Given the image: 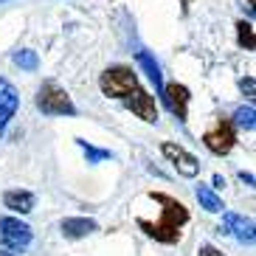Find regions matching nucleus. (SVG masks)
I'll use <instances>...</instances> for the list:
<instances>
[{"label":"nucleus","instance_id":"f257e3e1","mask_svg":"<svg viewBox=\"0 0 256 256\" xmlns=\"http://www.w3.org/2000/svg\"><path fill=\"white\" fill-rule=\"evenodd\" d=\"M150 197L160 206V220L158 222H150V220L138 217V228H141L146 236H152L155 242H164V245H174L180 240L183 226L188 222V208L172 194H164V192H150Z\"/></svg>","mask_w":256,"mask_h":256},{"label":"nucleus","instance_id":"f03ea898","mask_svg":"<svg viewBox=\"0 0 256 256\" xmlns=\"http://www.w3.org/2000/svg\"><path fill=\"white\" fill-rule=\"evenodd\" d=\"M34 102H37V110L42 116H76V104L70 102V96L51 79L42 82Z\"/></svg>","mask_w":256,"mask_h":256},{"label":"nucleus","instance_id":"7ed1b4c3","mask_svg":"<svg viewBox=\"0 0 256 256\" xmlns=\"http://www.w3.org/2000/svg\"><path fill=\"white\" fill-rule=\"evenodd\" d=\"M98 88L110 98H127L138 88V76L127 65H116V68H107L104 74L98 76Z\"/></svg>","mask_w":256,"mask_h":256},{"label":"nucleus","instance_id":"20e7f679","mask_svg":"<svg viewBox=\"0 0 256 256\" xmlns=\"http://www.w3.org/2000/svg\"><path fill=\"white\" fill-rule=\"evenodd\" d=\"M203 144H206V150H208L211 155H228V152L236 146V130H234L231 121L220 118L211 130H206Z\"/></svg>","mask_w":256,"mask_h":256},{"label":"nucleus","instance_id":"39448f33","mask_svg":"<svg viewBox=\"0 0 256 256\" xmlns=\"http://www.w3.org/2000/svg\"><path fill=\"white\" fill-rule=\"evenodd\" d=\"M0 242L6 250H26L31 245V228L17 217H0Z\"/></svg>","mask_w":256,"mask_h":256},{"label":"nucleus","instance_id":"423d86ee","mask_svg":"<svg viewBox=\"0 0 256 256\" xmlns=\"http://www.w3.org/2000/svg\"><path fill=\"white\" fill-rule=\"evenodd\" d=\"M160 152H164V158L169 160L183 178H197V174H200V164H197V158L192 155V152H186L183 146H178V144H164Z\"/></svg>","mask_w":256,"mask_h":256},{"label":"nucleus","instance_id":"0eeeda50","mask_svg":"<svg viewBox=\"0 0 256 256\" xmlns=\"http://www.w3.org/2000/svg\"><path fill=\"white\" fill-rule=\"evenodd\" d=\"M160 98H164V104L169 107V113L178 116V121H186L188 116V88L180 82H169L164 84V90H160Z\"/></svg>","mask_w":256,"mask_h":256},{"label":"nucleus","instance_id":"6e6552de","mask_svg":"<svg viewBox=\"0 0 256 256\" xmlns=\"http://www.w3.org/2000/svg\"><path fill=\"white\" fill-rule=\"evenodd\" d=\"M17 110H20V93L14 90V84L8 79L0 76V136L6 132L8 121L17 116Z\"/></svg>","mask_w":256,"mask_h":256},{"label":"nucleus","instance_id":"1a4fd4ad","mask_svg":"<svg viewBox=\"0 0 256 256\" xmlns=\"http://www.w3.org/2000/svg\"><path fill=\"white\" fill-rule=\"evenodd\" d=\"M127 107L132 110V113L138 116V118H144L146 124H155L158 121V107H155V98L150 96L146 90H141V88H136V90L130 93L127 98Z\"/></svg>","mask_w":256,"mask_h":256},{"label":"nucleus","instance_id":"9d476101","mask_svg":"<svg viewBox=\"0 0 256 256\" xmlns=\"http://www.w3.org/2000/svg\"><path fill=\"white\" fill-rule=\"evenodd\" d=\"M222 226H226V231L231 234L234 240L245 242V245H254V240H256L254 220H245L242 214H234V211H226V214H222Z\"/></svg>","mask_w":256,"mask_h":256},{"label":"nucleus","instance_id":"9b49d317","mask_svg":"<svg viewBox=\"0 0 256 256\" xmlns=\"http://www.w3.org/2000/svg\"><path fill=\"white\" fill-rule=\"evenodd\" d=\"M60 228H62V236L65 240H84L93 231H98L96 220H90V217H65Z\"/></svg>","mask_w":256,"mask_h":256},{"label":"nucleus","instance_id":"f8f14e48","mask_svg":"<svg viewBox=\"0 0 256 256\" xmlns=\"http://www.w3.org/2000/svg\"><path fill=\"white\" fill-rule=\"evenodd\" d=\"M3 206L17 211V214H28V211H34V194H31V192H23V188L6 192V194H3Z\"/></svg>","mask_w":256,"mask_h":256},{"label":"nucleus","instance_id":"ddd939ff","mask_svg":"<svg viewBox=\"0 0 256 256\" xmlns=\"http://www.w3.org/2000/svg\"><path fill=\"white\" fill-rule=\"evenodd\" d=\"M138 65L144 68V74L150 76V82L155 84V90L160 96V90H164V74H160V65L155 62V56L150 51H138Z\"/></svg>","mask_w":256,"mask_h":256},{"label":"nucleus","instance_id":"4468645a","mask_svg":"<svg viewBox=\"0 0 256 256\" xmlns=\"http://www.w3.org/2000/svg\"><path fill=\"white\" fill-rule=\"evenodd\" d=\"M194 194H197L200 206H203V208L208 211V214H220V211L226 208V206H222V197H220V194H217V192H214L211 186H203V183H200Z\"/></svg>","mask_w":256,"mask_h":256},{"label":"nucleus","instance_id":"2eb2a0df","mask_svg":"<svg viewBox=\"0 0 256 256\" xmlns=\"http://www.w3.org/2000/svg\"><path fill=\"white\" fill-rule=\"evenodd\" d=\"M234 127H240V130H254L256 127V110H254V104H248V107H240L236 113H234Z\"/></svg>","mask_w":256,"mask_h":256},{"label":"nucleus","instance_id":"dca6fc26","mask_svg":"<svg viewBox=\"0 0 256 256\" xmlns=\"http://www.w3.org/2000/svg\"><path fill=\"white\" fill-rule=\"evenodd\" d=\"M76 144L84 150V158H88V164H102V160H113V152L110 150H98V146H90L88 141H82V138H76Z\"/></svg>","mask_w":256,"mask_h":256},{"label":"nucleus","instance_id":"f3484780","mask_svg":"<svg viewBox=\"0 0 256 256\" xmlns=\"http://www.w3.org/2000/svg\"><path fill=\"white\" fill-rule=\"evenodd\" d=\"M14 65H20L23 70H37L40 68V56L37 51H31V48H23V51L14 54Z\"/></svg>","mask_w":256,"mask_h":256},{"label":"nucleus","instance_id":"a211bd4d","mask_svg":"<svg viewBox=\"0 0 256 256\" xmlns=\"http://www.w3.org/2000/svg\"><path fill=\"white\" fill-rule=\"evenodd\" d=\"M236 37H240V46L245 48V51H254L256 48V37H254V26L250 23H236Z\"/></svg>","mask_w":256,"mask_h":256},{"label":"nucleus","instance_id":"6ab92c4d","mask_svg":"<svg viewBox=\"0 0 256 256\" xmlns=\"http://www.w3.org/2000/svg\"><path fill=\"white\" fill-rule=\"evenodd\" d=\"M240 88H242V93H245L248 98L256 96V79H254V76H245V79H240Z\"/></svg>","mask_w":256,"mask_h":256},{"label":"nucleus","instance_id":"aec40b11","mask_svg":"<svg viewBox=\"0 0 256 256\" xmlns=\"http://www.w3.org/2000/svg\"><path fill=\"white\" fill-rule=\"evenodd\" d=\"M197 256H226V254H222L220 248H214V245H208V242H206V245H200V254H197Z\"/></svg>","mask_w":256,"mask_h":256},{"label":"nucleus","instance_id":"412c9836","mask_svg":"<svg viewBox=\"0 0 256 256\" xmlns=\"http://www.w3.org/2000/svg\"><path fill=\"white\" fill-rule=\"evenodd\" d=\"M240 180H245L248 186H254V174H248V172H240Z\"/></svg>","mask_w":256,"mask_h":256},{"label":"nucleus","instance_id":"4be33fe9","mask_svg":"<svg viewBox=\"0 0 256 256\" xmlns=\"http://www.w3.org/2000/svg\"><path fill=\"white\" fill-rule=\"evenodd\" d=\"M214 186H217V188H220V186H226V180H222V174H214Z\"/></svg>","mask_w":256,"mask_h":256},{"label":"nucleus","instance_id":"5701e85b","mask_svg":"<svg viewBox=\"0 0 256 256\" xmlns=\"http://www.w3.org/2000/svg\"><path fill=\"white\" fill-rule=\"evenodd\" d=\"M0 256H17L14 250H0Z\"/></svg>","mask_w":256,"mask_h":256},{"label":"nucleus","instance_id":"b1692460","mask_svg":"<svg viewBox=\"0 0 256 256\" xmlns=\"http://www.w3.org/2000/svg\"><path fill=\"white\" fill-rule=\"evenodd\" d=\"M0 3H6V0H0Z\"/></svg>","mask_w":256,"mask_h":256}]
</instances>
